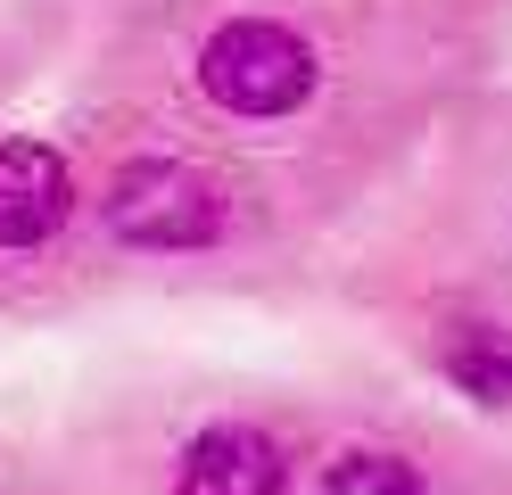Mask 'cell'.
Returning <instances> with one entry per match:
<instances>
[{
	"label": "cell",
	"instance_id": "obj_2",
	"mask_svg": "<svg viewBox=\"0 0 512 495\" xmlns=\"http://www.w3.org/2000/svg\"><path fill=\"white\" fill-rule=\"evenodd\" d=\"M100 207H108V231L124 248H207L223 231V190L199 165H174V157L124 165Z\"/></svg>",
	"mask_w": 512,
	"mask_h": 495
},
{
	"label": "cell",
	"instance_id": "obj_1",
	"mask_svg": "<svg viewBox=\"0 0 512 495\" xmlns=\"http://www.w3.org/2000/svg\"><path fill=\"white\" fill-rule=\"evenodd\" d=\"M314 83H323V58L281 17H232L199 50V91L232 116H298Z\"/></svg>",
	"mask_w": 512,
	"mask_h": 495
},
{
	"label": "cell",
	"instance_id": "obj_4",
	"mask_svg": "<svg viewBox=\"0 0 512 495\" xmlns=\"http://www.w3.org/2000/svg\"><path fill=\"white\" fill-rule=\"evenodd\" d=\"M281 479H290L281 446L265 429H240V421L199 429L174 462V495H281Z\"/></svg>",
	"mask_w": 512,
	"mask_h": 495
},
{
	"label": "cell",
	"instance_id": "obj_3",
	"mask_svg": "<svg viewBox=\"0 0 512 495\" xmlns=\"http://www.w3.org/2000/svg\"><path fill=\"white\" fill-rule=\"evenodd\" d=\"M75 215V174L42 141H0V248H42Z\"/></svg>",
	"mask_w": 512,
	"mask_h": 495
},
{
	"label": "cell",
	"instance_id": "obj_5",
	"mask_svg": "<svg viewBox=\"0 0 512 495\" xmlns=\"http://www.w3.org/2000/svg\"><path fill=\"white\" fill-rule=\"evenodd\" d=\"M438 372L471 405H512V330L504 322H446L438 330Z\"/></svg>",
	"mask_w": 512,
	"mask_h": 495
},
{
	"label": "cell",
	"instance_id": "obj_6",
	"mask_svg": "<svg viewBox=\"0 0 512 495\" xmlns=\"http://www.w3.org/2000/svg\"><path fill=\"white\" fill-rule=\"evenodd\" d=\"M323 495H430L405 454H347L323 471Z\"/></svg>",
	"mask_w": 512,
	"mask_h": 495
}]
</instances>
